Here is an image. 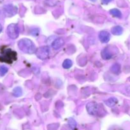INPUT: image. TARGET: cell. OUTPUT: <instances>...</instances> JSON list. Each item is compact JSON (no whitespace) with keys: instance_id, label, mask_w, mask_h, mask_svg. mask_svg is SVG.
Instances as JSON below:
<instances>
[{"instance_id":"cell-1","label":"cell","mask_w":130,"mask_h":130,"mask_svg":"<svg viewBox=\"0 0 130 130\" xmlns=\"http://www.w3.org/2000/svg\"><path fill=\"white\" fill-rule=\"evenodd\" d=\"M18 46L22 52L28 54H33L36 51V48L33 42L27 38L20 39L18 43Z\"/></svg>"},{"instance_id":"cell-2","label":"cell","mask_w":130,"mask_h":130,"mask_svg":"<svg viewBox=\"0 0 130 130\" xmlns=\"http://www.w3.org/2000/svg\"><path fill=\"white\" fill-rule=\"evenodd\" d=\"M17 53L8 48L3 51L0 56V61L11 63L13 61L16 60Z\"/></svg>"},{"instance_id":"cell-3","label":"cell","mask_w":130,"mask_h":130,"mask_svg":"<svg viewBox=\"0 0 130 130\" xmlns=\"http://www.w3.org/2000/svg\"><path fill=\"white\" fill-rule=\"evenodd\" d=\"M8 36L11 39H16L19 35V27L15 24H11L7 28Z\"/></svg>"},{"instance_id":"cell-4","label":"cell","mask_w":130,"mask_h":130,"mask_svg":"<svg viewBox=\"0 0 130 130\" xmlns=\"http://www.w3.org/2000/svg\"><path fill=\"white\" fill-rule=\"evenodd\" d=\"M35 53L38 58L41 60H45L49 55L50 50L48 46H42L38 49H36Z\"/></svg>"},{"instance_id":"cell-5","label":"cell","mask_w":130,"mask_h":130,"mask_svg":"<svg viewBox=\"0 0 130 130\" xmlns=\"http://www.w3.org/2000/svg\"><path fill=\"white\" fill-rule=\"evenodd\" d=\"M4 13L7 17H11L15 15L17 11V9L15 6H14L11 5H6L3 8Z\"/></svg>"},{"instance_id":"cell-6","label":"cell","mask_w":130,"mask_h":130,"mask_svg":"<svg viewBox=\"0 0 130 130\" xmlns=\"http://www.w3.org/2000/svg\"><path fill=\"white\" fill-rule=\"evenodd\" d=\"M86 109L89 114L94 116L97 114V112H98V105H97L96 103L94 102L89 103V104H87V105H86Z\"/></svg>"},{"instance_id":"cell-7","label":"cell","mask_w":130,"mask_h":130,"mask_svg":"<svg viewBox=\"0 0 130 130\" xmlns=\"http://www.w3.org/2000/svg\"><path fill=\"white\" fill-rule=\"evenodd\" d=\"M99 39L102 43H108L110 39V34L106 30H102L99 34Z\"/></svg>"},{"instance_id":"cell-8","label":"cell","mask_w":130,"mask_h":130,"mask_svg":"<svg viewBox=\"0 0 130 130\" xmlns=\"http://www.w3.org/2000/svg\"><path fill=\"white\" fill-rule=\"evenodd\" d=\"M64 44V40L62 38H57L52 43V47L54 50H58Z\"/></svg>"},{"instance_id":"cell-9","label":"cell","mask_w":130,"mask_h":130,"mask_svg":"<svg viewBox=\"0 0 130 130\" xmlns=\"http://www.w3.org/2000/svg\"><path fill=\"white\" fill-rule=\"evenodd\" d=\"M101 57L103 59L105 60H108L110 58H112V53L110 52V51L108 50V48H105L101 52Z\"/></svg>"},{"instance_id":"cell-10","label":"cell","mask_w":130,"mask_h":130,"mask_svg":"<svg viewBox=\"0 0 130 130\" xmlns=\"http://www.w3.org/2000/svg\"><path fill=\"white\" fill-rule=\"evenodd\" d=\"M117 99H115V98L114 97L110 98V99H108V100H107L105 102V104L108 107H112L115 106V105L117 104Z\"/></svg>"},{"instance_id":"cell-11","label":"cell","mask_w":130,"mask_h":130,"mask_svg":"<svg viewBox=\"0 0 130 130\" xmlns=\"http://www.w3.org/2000/svg\"><path fill=\"white\" fill-rule=\"evenodd\" d=\"M122 31H123L122 28L121 26H119V25L113 27L111 29V32H112V34H114V35H121L122 33Z\"/></svg>"},{"instance_id":"cell-12","label":"cell","mask_w":130,"mask_h":130,"mask_svg":"<svg viewBox=\"0 0 130 130\" xmlns=\"http://www.w3.org/2000/svg\"><path fill=\"white\" fill-rule=\"evenodd\" d=\"M110 71H112V72H113V74H118L121 71V66L118 63H115V64L113 65V66L111 67Z\"/></svg>"},{"instance_id":"cell-13","label":"cell","mask_w":130,"mask_h":130,"mask_svg":"<svg viewBox=\"0 0 130 130\" xmlns=\"http://www.w3.org/2000/svg\"><path fill=\"white\" fill-rule=\"evenodd\" d=\"M13 95L15 97H19L22 95V90L20 87H16L13 90Z\"/></svg>"},{"instance_id":"cell-14","label":"cell","mask_w":130,"mask_h":130,"mask_svg":"<svg viewBox=\"0 0 130 130\" xmlns=\"http://www.w3.org/2000/svg\"><path fill=\"white\" fill-rule=\"evenodd\" d=\"M110 13L113 15V17H117V18H121L122 17V14H121V12L118 10V9H112L110 11Z\"/></svg>"},{"instance_id":"cell-15","label":"cell","mask_w":130,"mask_h":130,"mask_svg":"<svg viewBox=\"0 0 130 130\" xmlns=\"http://www.w3.org/2000/svg\"><path fill=\"white\" fill-rule=\"evenodd\" d=\"M72 61L70 60V59H66L64 61L63 63H62V67H63V68L68 69L72 66Z\"/></svg>"},{"instance_id":"cell-16","label":"cell","mask_w":130,"mask_h":130,"mask_svg":"<svg viewBox=\"0 0 130 130\" xmlns=\"http://www.w3.org/2000/svg\"><path fill=\"white\" fill-rule=\"evenodd\" d=\"M8 71V68L5 66H0V76H3Z\"/></svg>"},{"instance_id":"cell-17","label":"cell","mask_w":130,"mask_h":130,"mask_svg":"<svg viewBox=\"0 0 130 130\" xmlns=\"http://www.w3.org/2000/svg\"><path fill=\"white\" fill-rule=\"evenodd\" d=\"M68 125L70 126V128H72V129H74L76 126V121L73 119H72V118H70L68 120Z\"/></svg>"},{"instance_id":"cell-18","label":"cell","mask_w":130,"mask_h":130,"mask_svg":"<svg viewBox=\"0 0 130 130\" xmlns=\"http://www.w3.org/2000/svg\"><path fill=\"white\" fill-rule=\"evenodd\" d=\"M101 1H102V3H103V4H108V3L111 2L112 0H101Z\"/></svg>"},{"instance_id":"cell-19","label":"cell","mask_w":130,"mask_h":130,"mask_svg":"<svg viewBox=\"0 0 130 130\" xmlns=\"http://www.w3.org/2000/svg\"><path fill=\"white\" fill-rule=\"evenodd\" d=\"M2 29H3L2 26H1V24H0V33H1V31H2Z\"/></svg>"},{"instance_id":"cell-20","label":"cell","mask_w":130,"mask_h":130,"mask_svg":"<svg viewBox=\"0 0 130 130\" xmlns=\"http://www.w3.org/2000/svg\"><path fill=\"white\" fill-rule=\"evenodd\" d=\"M91 1H96V0H91Z\"/></svg>"},{"instance_id":"cell-21","label":"cell","mask_w":130,"mask_h":130,"mask_svg":"<svg viewBox=\"0 0 130 130\" xmlns=\"http://www.w3.org/2000/svg\"><path fill=\"white\" fill-rule=\"evenodd\" d=\"M129 81H130V77H129Z\"/></svg>"}]
</instances>
